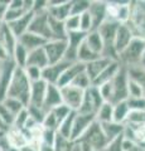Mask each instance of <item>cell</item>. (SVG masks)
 I'll return each mask as SVG.
<instances>
[{
    "mask_svg": "<svg viewBox=\"0 0 145 151\" xmlns=\"http://www.w3.org/2000/svg\"><path fill=\"white\" fill-rule=\"evenodd\" d=\"M30 89H32V82L28 78L24 68L17 67L13 76L12 83L9 86L6 97L17 98V100L22 101L28 107L30 101Z\"/></svg>",
    "mask_w": 145,
    "mask_h": 151,
    "instance_id": "obj_1",
    "label": "cell"
},
{
    "mask_svg": "<svg viewBox=\"0 0 145 151\" xmlns=\"http://www.w3.org/2000/svg\"><path fill=\"white\" fill-rule=\"evenodd\" d=\"M144 53H145V39L135 37L131 40V43L126 47V49L119 54V62L121 63V65H124L126 68L140 65Z\"/></svg>",
    "mask_w": 145,
    "mask_h": 151,
    "instance_id": "obj_2",
    "label": "cell"
},
{
    "mask_svg": "<svg viewBox=\"0 0 145 151\" xmlns=\"http://www.w3.org/2000/svg\"><path fill=\"white\" fill-rule=\"evenodd\" d=\"M77 144L85 145L92 151H105L107 146L110 145L104 131H102L101 124H99L97 121L91 125V127L87 130V132L82 136V139Z\"/></svg>",
    "mask_w": 145,
    "mask_h": 151,
    "instance_id": "obj_3",
    "label": "cell"
},
{
    "mask_svg": "<svg viewBox=\"0 0 145 151\" xmlns=\"http://www.w3.org/2000/svg\"><path fill=\"white\" fill-rule=\"evenodd\" d=\"M112 86V100L111 103L116 105L119 102L126 101L129 98V74L128 68L121 65L119 73L111 81Z\"/></svg>",
    "mask_w": 145,
    "mask_h": 151,
    "instance_id": "obj_4",
    "label": "cell"
},
{
    "mask_svg": "<svg viewBox=\"0 0 145 151\" xmlns=\"http://www.w3.org/2000/svg\"><path fill=\"white\" fill-rule=\"evenodd\" d=\"M105 103V100L102 98L99 87L91 86L90 88L85 92V97H83L82 105L78 108L77 113L81 115H95L97 111L100 110V107Z\"/></svg>",
    "mask_w": 145,
    "mask_h": 151,
    "instance_id": "obj_5",
    "label": "cell"
},
{
    "mask_svg": "<svg viewBox=\"0 0 145 151\" xmlns=\"http://www.w3.org/2000/svg\"><path fill=\"white\" fill-rule=\"evenodd\" d=\"M128 24L135 37L145 39V0L131 1V15Z\"/></svg>",
    "mask_w": 145,
    "mask_h": 151,
    "instance_id": "obj_6",
    "label": "cell"
},
{
    "mask_svg": "<svg viewBox=\"0 0 145 151\" xmlns=\"http://www.w3.org/2000/svg\"><path fill=\"white\" fill-rule=\"evenodd\" d=\"M29 12H33V1L28 0H12L3 18V23L10 24V23L18 20L19 18L24 17Z\"/></svg>",
    "mask_w": 145,
    "mask_h": 151,
    "instance_id": "obj_7",
    "label": "cell"
},
{
    "mask_svg": "<svg viewBox=\"0 0 145 151\" xmlns=\"http://www.w3.org/2000/svg\"><path fill=\"white\" fill-rule=\"evenodd\" d=\"M28 32L38 34L40 37L45 38L47 40H52V33H50V27H49L48 10L42 12V13H34L33 20H32V23H30V27H29V30Z\"/></svg>",
    "mask_w": 145,
    "mask_h": 151,
    "instance_id": "obj_8",
    "label": "cell"
},
{
    "mask_svg": "<svg viewBox=\"0 0 145 151\" xmlns=\"http://www.w3.org/2000/svg\"><path fill=\"white\" fill-rule=\"evenodd\" d=\"M61 92H62V100H63V105H66L67 107H69L72 111L77 112L78 108L81 107L83 97H85V92L83 89L78 88L76 86H66L61 88Z\"/></svg>",
    "mask_w": 145,
    "mask_h": 151,
    "instance_id": "obj_9",
    "label": "cell"
},
{
    "mask_svg": "<svg viewBox=\"0 0 145 151\" xmlns=\"http://www.w3.org/2000/svg\"><path fill=\"white\" fill-rule=\"evenodd\" d=\"M0 64H1L0 67V102H3L8 96V89L17 69V64L12 58L5 62H1Z\"/></svg>",
    "mask_w": 145,
    "mask_h": 151,
    "instance_id": "obj_10",
    "label": "cell"
},
{
    "mask_svg": "<svg viewBox=\"0 0 145 151\" xmlns=\"http://www.w3.org/2000/svg\"><path fill=\"white\" fill-rule=\"evenodd\" d=\"M93 122H96V116L95 115H81V113L76 112L73 121V129H72V136L71 140L73 142H78L82 139V136L86 134L87 130L91 127Z\"/></svg>",
    "mask_w": 145,
    "mask_h": 151,
    "instance_id": "obj_11",
    "label": "cell"
},
{
    "mask_svg": "<svg viewBox=\"0 0 145 151\" xmlns=\"http://www.w3.org/2000/svg\"><path fill=\"white\" fill-rule=\"evenodd\" d=\"M43 48L45 50L47 57H48L49 64L58 63L61 60H63L64 57H66L67 40H57V39L48 40V43Z\"/></svg>",
    "mask_w": 145,
    "mask_h": 151,
    "instance_id": "obj_12",
    "label": "cell"
},
{
    "mask_svg": "<svg viewBox=\"0 0 145 151\" xmlns=\"http://www.w3.org/2000/svg\"><path fill=\"white\" fill-rule=\"evenodd\" d=\"M72 63L68 62V60L63 59L58 63L54 64H49L48 67H45L43 69V73H42V78L48 83V84H57L58 81L61 79V77L63 76V73L69 68V65Z\"/></svg>",
    "mask_w": 145,
    "mask_h": 151,
    "instance_id": "obj_13",
    "label": "cell"
},
{
    "mask_svg": "<svg viewBox=\"0 0 145 151\" xmlns=\"http://www.w3.org/2000/svg\"><path fill=\"white\" fill-rule=\"evenodd\" d=\"M6 141L9 146L20 150L30 142V136L27 130L12 126L6 132Z\"/></svg>",
    "mask_w": 145,
    "mask_h": 151,
    "instance_id": "obj_14",
    "label": "cell"
},
{
    "mask_svg": "<svg viewBox=\"0 0 145 151\" xmlns=\"http://www.w3.org/2000/svg\"><path fill=\"white\" fill-rule=\"evenodd\" d=\"M135 38V34L133 29L129 27V24H120L119 30L116 33V38H115V43H114V48L116 50V53L120 54L121 52H124L126 49L131 40Z\"/></svg>",
    "mask_w": 145,
    "mask_h": 151,
    "instance_id": "obj_15",
    "label": "cell"
},
{
    "mask_svg": "<svg viewBox=\"0 0 145 151\" xmlns=\"http://www.w3.org/2000/svg\"><path fill=\"white\" fill-rule=\"evenodd\" d=\"M72 0L67 1H48V14L57 20L64 22L71 15Z\"/></svg>",
    "mask_w": 145,
    "mask_h": 151,
    "instance_id": "obj_16",
    "label": "cell"
},
{
    "mask_svg": "<svg viewBox=\"0 0 145 151\" xmlns=\"http://www.w3.org/2000/svg\"><path fill=\"white\" fill-rule=\"evenodd\" d=\"M90 12L93 22V30H97L107 20V5L106 1H91Z\"/></svg>",
    "mask_w": 145,
    "mask_h": 151,
    "instance_id": "obj_17",
    "label": "cell"
},
{
    "mask_svg": "<svg viewBox=\"0 0 145 151\" xmlns=\"http://www.w3.org/2000/svg\"><path fill=\"white\" fill-rule=\"evenodd\" d=\"M63 105L62 100V92H61V87H58L57 84H48L43 103V108L45 112H49L50 110H53L57 106Z\"/></svg>",
    "mask_w": 145,
    "mask_h": 151,
    "instance_id": "obj_18",
    "label": "cell"
},
{
    "mask_svg": "<svg viewBox=\"0 0 145 151\" xmlns=\"http://www.w3.org/2000/svg\"><path fill=\"white\" fill-rule=\"evenodd\" d=\"M47 88H48V83H47L44 79H40V81H38V82H33V83H32L29 106L43 108Z\"/></svg>",
    "mask_w": 145,
    "mask_h": 151,
    "instance_id": "obj_19",
    "label": "cell"
},
{
    "mask_svg": "<svg viewBox=\"0 0 145 151\" xmlns=\"http://www.w3.org/2000/svg\"><path fill=\"white\" fill-rule=\"evenodd\" d=\"M120 68H121V63L119 62V60H112V62L100 73L99 77L92 82V86L100 87V86H102V84L111 82L112 79L115 78V76L119 73Z\"/></svg>",
    "mask_w": 145,
    "mask_h": 151,
    "instance_id": "obj_20",
    "label": "cell"
},
{
    "mask_svg": "<svg viewBox=\"0 0 145 151\" xmlns=\"http://www.w3.org/2000/svg\"><path fill=\"white\" fill-rule=\"evenodd\" d=\"M18 42L25 48L29 50V52H33L35 49H39V48H43V47L48 43V40L45 38L40 37L38 34H34V33H30V32H27L25 34H23Z\"/></svg>",
    "mask_w": 145,
    "mask_h": 151,
    "instance_id": "obj_21",
    "label": "cell"
},
{
    "mask_svg": "<svg viewBox=\"0 0 145 151\" xmlns=\"http://www.w3.org/2000/svg\"><path fill=\"white\" fill-rule=\"evenodd\" d=\"M83 72H86V64H83L81 62H74L69 65V68L63 73V76L61 77V79L58 81L57 86L58 87H66V86H69L73 81L74 78L77 77L78 74H81Z\"/></svg>",
    "mask_w": 145,
    "mask_h": 151,
    "instance_id": "obj_22",
    "label": "cell"
},
{
    "mask_svg": "<svg viewBox=\"0 0 145 151\" xmlns=\"http://www.w3.org/2000/svg\"><path fill=\"white\" fill-rule=\"evenodd\" d=\"M0 43L4 45V48L6 49V52L9 53V55H13V52L15 49V47L18 44V38L15 37V34L12 32V29L9 28L8 24L3 23L1 28H0Z\"/></svg>",
    "mask_w": 145,
    "mask_h": 151,
    "instance_id": "obj_23",
    "label": "cell"
},
{
    "mask_svg": "<svg viewBox=\"0 0 145 151\" xmlns=\"http://www.w3.org/2000/svg\"><path fill=\"white\" fill-rule=\"evenodd\" d=\"M33 17H34V13L33 12H29L28 14H25L24 17L19 18L18 20L10 23V24H8L9 28L12 29V32L15 34V37L19 39V38L25 34V33L29 30V27H30V23L33 20Z\"/></svg>",
    "mask_w": 145,
    "mask_h": 151,
    "instance_id": "obj_24",
    "label": "cell"
},
{
    "mask_svg": "<svg viewBox=\"0 0 145 151\" xmlns=\"http://www.w3.org/2000/svg\"><path fill=\"white\" fill-rule=\"evenodd\" d=\"M111 62H112L111 59L105 58V57L101 55L100 58H97V59H95V60H92V62L87 63V64H86V73H87L88 77L91 78V81H92V82L95 81V79L100 76V73H101L102 70H104Z\"/></svg>",
    "mask_w": 145,
    "mask_h": 151,
    "instance_id": "obj_25",
    "label": "cell"
},
{
    "mask_svg": "<svg viewBox=\"0 0 145 151\" xmlns=\"http://www.w3.org/2000/svg\"><path fill=\"white\" fill-rule=\"evenodd\" d=\"M102 127V131L106 136L109 144L114 142L115 140H118L119 137L124 135V131H125V125H120V124H116V122H107V124H101Z\"/></svg>",
    "mask_w": 145,
    "mask_h": 151,
    "instance_id": "obj_26",
    "label": "cell"
},
{
    "mask_svg": "<svg viewBox=\"0 0 145 151\" xmlns=\"http://www.w3.org/2000/svg\"><path fill=\"white\" fill-rule=\"evenodd\" d=\"M27 65H32V67H38L40 69H44L49 65L48 57L45 54L44 48L35 49L33 52H29V57H28V63Z\"/></svg>",
    "mask_w": 145,
    "mask_h": 151,
    "instance_id": "obj_27",
    "label": "cell"
},
{
    "mask_svg": "<svg viewBox=\"0 0 145 151\" xmlns=\"http://www.w3.org/2000/svg\"><path fill=\"white\" fill-rule=\"evenodd\" d=\"M85 43L87 44L88 48H90L92 52H95L96 54L101 55L102 52H104L105 43H104V39H102V37L100 35L99 30H92L90 33H87L86 39H85Z\"/></svg>",
    "mask_w": 145,
    "mask_h": 151,
    "instance_id": "obj_28",
    "label": "cell"
},
{
    "mask_svg": "<svg viewBox=\"0 0 145 151\" xmlns=\"http://www.w3.org/2000/svg\"><path fill=\"white\" fill-rule=\"evenodd\" d=\"M49 27H50V33H52V39L57 40H67L68 33L64 27V22L57 20L49 15Z\"/></svg>",
    "mask_w": 145,
    "mask_h": 151,
    "instance_id": "obj_29",
    "label": "cell"
},
{
    "mask_svg": "<svg viewBox=\"0 0 145 151\" xmlns=\"http://www.w3.org/2000/svg\"><path fill=\"white\" fill-rule=\"evenodd\" d=\"M28 57H29V50L18 42V44H17L15 49L13 52V55H12V59L14 60V63L17 64V67L25 68L27 63H28Z\"/></svg>",
    "mask_w": 145,
    "mask_h": 151,
    "instance_id": "obj_30",
    "label": "cell"
},
{
    "mask_svg": "<svg viewBox=\"0 0 145 151\" xmlns=\"http://www.w3.org/2000/svg\"><path fill=\"white\" fill-rule=\"evenodd\" d=\"M129 113H130V108L126 101L116 103V105H114V120L112 121L120 125H125Z\"/></svg>",
    "mask_w": 145,
    "mask_h": 151,
    "instance_id": "obj_31",
    "label": "cell"
},
{
    "mask_svg": "<svg viewBox=\"0 0 145 151\" xmlns=\"http://www.w3.org/2000/svg\"><path fill=\"white\" fill-rule=\"evenodd\" d=\"M112 120H114V105L110 102H105L96 113V121L99 124H107L112 122Z\"/></svg>",
    "mask_w": 145,
    "mask_h": 151,
    "instance_id": "obj_32",
    "label": "cell"
},
{
    "mask_svg": "<svg viewBox=\"0 0 145 151\" xmlns=\"http://www.w3.org/2000/svg\"><path fill=\"white\" fill-rule=\"evenodd\" d=\"M100 57H101V55L96 54L95 52H92V50L87 47V44L85 43V42H83L82 45L79 47V49H78V53H77V62H81V63H83V64H87V63L92 62V60L100 58Z\"/></svg>",
    "mask_w": 145,
    "mask_h": 151,
    "instance_id": "obj_33",
    "label": "cell"
},
{
    "mask_svg": "<svg viewBox=\"0 0 145 151\" xmlns=\"http://www.w3.org/2000/svg\"><path fill=\"white\" fill-rule=\"evenodd\" d=\"M128 74L131 81L136 82L145 89V68L141 64L135 65V67H129L128 68Z\"/></svg>",
    "mask_w": 145,
    "mask_h": 151,
    "instance_id": "obj_34",
    "label": "cell"
},
{
    "mask_svg": "<svg viewBox=\"0 0 145 151\" xmlns=\"http://www.w3.org/2000/svg\"><path fill=\"white\" fill-rule=\"evenodd\" d=\"M74 116H76V112L73 111L71 115H69L67 119L58 126V130H57V132H58L61 136H63V137H66L68 140H71V136H72V129H73Z\"/></svg>",
    "mask_w": 145,
    "mask_h": 151,
    "instance_id": "obj_35",
    "label": "cell"
},
{
    "mask_svg": "<svg viewBox=\"0 0 145 151\" xmlns=\"http://www.w3.org/2000/svg\"><path fill=\"white\" fill-rule=\"evenodd\" d=\"M125 126L141 127L145 126V111H130Z\"/></svg>",
    "mask_w": 145,
    "mask_h": 151,
    "instance_id": "obj_36",
    "label": "cell"
},
{
    "mask_svg": "<svg viewBox=\"0 0 145 151\" xmlns=\"http://www.w3.org/2000/svg\"><path fill=\"white\" fill-rule=\"evenodd\" d=\"M76 146H77L76 142L63 137V136H61L57 132V140H56V144L53 146L54 151H74L76 150Z\"/></svg>",
    "mask_w": 145,
    "mask_h": 151,
    "instance_id": "obj_37",
    "label": "cell"
},
{
    "mask_svg": "<svg viewBox=\"0 0 145 151\" xmlns=\"http://www.w3.org/2000/svg\"><path fill=\"white\" fill-rule=\"evenodd\" d=\"M3 103L5 105V107L8 108L9 111H10L14 116L17 117V115L19 112H22L24 108H27V106L23 103L22 101L17 100V98H13V97H6L5 100L3 101Z\"/></svg>",
    "mask_w": 145,
    "mask_h": 151,
    "instance_id": "obj_38",
    "label": "cell"
},
{
    "mask_svg": "<svg viewBox=\"0 0 145 151\" xmlns=\"http://www.w3.org/2000/svg\"><path fill=\"white\" fill-rule=\"evenodd\" d=\"M91 1L88 0H72L71 15H82L83 13L88 12Z\"/></svg>",
    "mask_w": 145,
    "mask_h": 151,
    "instance_id": "obj_39",
    "label": "cell"
},
{
    "mask_svg": "<svg viewBox=\"0 0 145 151\" xmlns=\"http://www.w3.org/2000/svg\"><path fill=\"white\" fill-rule=\"evenodd\" d=\"M71 84H72V86H76L78 88L83 89V91H87V89L92 86V81H91V78L87 76V73L83 72L81 74H78Z\"/></svg>",
    "mask_w": 145,
    "mask_h": 151,
    "instance_id": "obj_40",
    "label": "cell"
},
{
    "mask_svg": "<svg viewBox=\"0 0 145 151\" xmlns=\"http://www.w3.org/2000/svg\"><path fill=\"white\" fill-rule=\"evenodd\" d=\"M64 27H66L67 33L81 32V22H79V15H69L64 20Z\"/></svg>",
    "mask_w": 145,
    "mask_h": 151,
    "instance_id": "obj_41",
    "label": "cell"
},
{
    "mask_svg": "<svg viewBox=\"0 0 145 151\" xmlns=\"http://www.w3.org/2000/svg\"><path fill=\"white\" fill-rule=\"evenodd\" d=\"M52 111V113L56 116V119H57V121H58V124L61 125L62 122L67 119V117L71 115V113L73 112L71 108L69 107H67L66 105H61V106H57L56 108H53V110H50Z\"/></svg>",
    "mask_w": 145,
    "mask_h": 151,
    "instance_id": "obj_42",
    "label": "cell"
},
{
    "mask_svg": "<svg viewBox=\"0 0 145 151\" xmlns=\"http://www.w3.org/2000/svg\"><path fill=\"white\" fill-rule=\"evenodd\" d=\"M0 120H1L8 127L14 126V122H15V116L8 110L3 102H0Z\"/></svg>",
    "mask_w": 145,
    "mask_h": 151,
    "instance_id": "obj_43",
    "label": "cell"
},
{
    "mask_svg": "<svg viewBox=\"0 0 145 151\" xmlns=\"http://www.w3.org/2000/svg\"><path fill=\"white\" fill-rule=\"evenodd\" d=\"M126 102L130 111H145V97H129Z\"/></svg>",
    "mask_w": 145,
    "mask_h": 151,
    "instance_id": "obj_44",
    "label": "cell"
},
{
    "mask_svg": "<svg viewBox=\"0 0 145 151\" xmlns=\"http://www.w3.org/2000/svg\"><path fill=\"white\" fill-rule=\"evenodd\" d=\"M79 22H81V32L90 33L93 30V22L90 12H86L82 15H79Z\"/></svg>",
    "mask_w": 145,
    "mask_h": 151,
    "instance_id": "obj_45",
    "label": "cell"
},
{
    "mask_svg": "<svg viewBox=\"0 0 145 151\" xmlns=\"http://www.w3.org/2000/svg\"><path fill=\"white\" fill-rule=\"evenodd\" d=\"M28 111H29V115L30 117L33 119L34 121H37L38 124H43L44 121V117L47 115V112L44 111V108H40V107H34V106H28Z\"/></svg>",
    "mask_w": 145,
    "mask_h": 151,
    "instance_id": "obj_46",
    "label": "cell"
},
{
    "mask_svg": "<svg viewBox=\"0 0 145 151\" xmlns=\"http://www.w3.org/2000/svg\"><path fill=\"white\" fill-rule=\"evenodd\" d=\"M25 73L28 76V78H29V81L33 83V82H38L40 81L42 78V73H43V69H40L38 67H32V65H27L24 68Z\"/></svg>",
    "mask_w": 145,
    "mask_h": 151,
    "instance_id": "obj_47",
    "label": "cell"
},
{
    "mask_svg": "<svg viewBox=\"0 0 145 151\" xmlns=\"http://www.w3.org/2000/svg\"><path fill=\"white\" fill-rule=\"evenodd\" d=\"M56 140H57V131L56 130H49V129H44L43 135H42V144L49 145V146H54Z\"/></svg>",
    "mask_w": 145,
    "mask_h": 151,
    "instance_id": "obj_48",
    "label": "cell"
},
{
    "mask_svg": "<svg viewBox=\"0 0 145 151\" xmlns=\"http://www.w3.org/2000/svg\"><path fill=\"white\" fill-rule=\"evenodd\" d=\"M43 127L44 129H49V130H56L57 131L58 130V121L57 119H56V116L52 113V111H49V112H47V115L44 117V121H43Z\"/></svg>",
    "mask_w": 145,
    "mask_h": 151,
    "instance_id": "obj_49",
    "label": "cell"
},
{
    "mask_svg": "<svg viewBox=\"0 0 145 151\" xmlns=\"http://www.w3.org/2000/svg\"><path fill=\"white\" fill-rule=\"evenodd\" d=\"M29 117H30V115H29V111H28V107H27V108H24L22 112H19L17 115L14 126L19 127V129H25V125H27L28 120H29Z\"/></svg>",
    "mask_w": 145,
    "mask_h": 151,
    "instance_id": "obj_50",
    "label": "cell"
},
{
    "mask_svg": "<svg viewBox=\"0 0 145 151\" xmlns=\"http://www.w3.org/2000/svg\"><path fill=\"white\" fill-rule=\"evenodd\" d=\"M145 89L129 78V97H144Z\"/></svg>",
    "mask_w": 145,
    "mask_h": 151,
    "instance_id": "obj_51",
    "label": "cell"
},
{
    "mask_svg": "<svg viewBox=\"0 0 145 151\" xmlns=\"http://www.w3.org/2000/svg\"><path fill=\"white\" fill-rule=\"evenodd\" d=\"M8 59H10V55H9L6 49L4 48V45L0 43V63L5 62V60H8Z\"/></svg>",
    "mask_w": 145,
    "mask_h": 151,
    "instance_id": "obj_52",
    "label": "cell"
},
{
    "mask_svg": "<svg viewBox=\"0 0 145 151\" xmlns=\"http://www.w3.org/2000/svg\"><path fill=\"white\" fill-rule=\"evenodd\" d=\"M40 145H34V144H28L27 146H24L23 149H20V151H39Z\"/></svg>",
    "mask_w": 145,
    "mask_h": 151,
    "instance_id": "obj_53",
    "label": "cell"
},
{
    "mask_svg": "<svg viewBox=\"0 0 145 151\" xmlns=\"http://www.w3.org/2000/svg\"><path fill=\"white\" fill-rule=\"evenodd\" d=\"M39 151H54V149H53V146H49V145H45V144H40Z\"/></svg>",
    "mask_w": 145,
    "mask_h": 151,
    "instance_id": "obj_54",
    "label": "cell"
},
{
    "mask_svg": "<svg viewBox=\"0 0 145 151\" xmlns=\"http://www.w3.org/2000/svg\"><path fill=\"white\" fill-rule=\"evenodd\" d=\"M6 151H20L19 149H15V147H12V146H9V147L6 149Z\"/></svg>",
    "mask_w": 145,
    "mask_h": 151,
    "instance_id": "obj_55",
    "label": "cell"
},
{
    "mask_svg": "<svg viewBox=\"0 0 145 151\" xmlns=\"http://www.w3.org/2000/svg\"><path fill=\"white\" fill-rule=\"evenodd\" d=\"M141 65L145 68V53H144V57H143V60H141Z\"/></svg>",
    "mask_w": 145,
    "mask_h": 151,
    "instance_id": "obj_56",
    "label": "cell"
},
{
    "mask_svg": "<svg viewBox=\"0 0 145 151\" xmlns=\"http://www.w3.org/2000/svg\"><path fill=\"white\" fill-rule=\"evenodd\" d=\"M1 24H3V22H0V28H1Z\"/></svg>",
    "mask_w": 145,
    "mask_h": 151,
    "instance_id": "obj_57",
    "label": "cell"
},
{
    "mask_svg": "<svg viewBox=\"0 0 145 151\" xmlns=\"http://www.w3.org/2000/svg\"><path fill=\"white\" fill-rule=\"evenodd\" d=\"M144 97H145V92H144Z\"/></svg>",
    "mask_w": 145,
    "mask_h": 151,
    "instance_id": "obj_58",
    "label": "cell"
},
{
    "mask_svg": "<svg viewBox=\"0 0 145 151\" xmlns=\"http://www.w3.org/2000/svg\"><path fill=\"white\" fill-rule=\"evenodd\" d=\"M0 67H1V64H0Z\"/></svg>",
    "mask_w": 145,
    "mask_h": 151,
    "instance_id": "obj_59",
    "label": "cell"
}]
</instances>
